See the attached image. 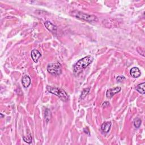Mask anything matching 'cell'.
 Segmentation results:
<instances>
[{
    "mask_svg": "<svg viewBox=\"0 0 145 145\" xmlns=\"http://www.w3.org/2000/svg\"><path fill=\"white\" fill-rule=\"evenodd\" d=\"M83 130H84V133H86V134H88V135H90V131H89V130H88V129L87 128H84V129H83Z\"/></svg>",
    "mask_w": 145,
    "mask_h": 145,
    "instance_id": "17",
    "label": "cell"
},
{
    "mask_svg": "<svg viewBox=\"0 0 145 145\" xmlns=\"http://www.w3.org/2000/svg\"><path fill=\"white\" fill-rule=\"evenodd\" d=\"M44 26L45 27L47 28L48 30L52 32V33H56L57 31V27L55 25L52 23L50 21H46L44 23Z\"/></svg>",
    "mask_w": 145,
    "mask_h": 145,
    "instance_id": "6",
    "label": "cell"
},
{
    "mask_svg": "<svg viewBox=\"0 0 145 145\" xmlns=\"http://www.w3.org/2000/svg\"><path fill=\"white\" fill-rule=\"evenodd\" d=\"M94 58L91 56H87L79 60L73 66V71L74 73H79L82 70L87 68L91 63L93 62Z\"/></svg>",
    "mask_w": 145,
    "mask_h": 145,
    "instance_id": "1",
    "label": "cell"
},
{
    "mask_svg": "<svg viewBox=\"0 0 145 145\" xmlns=\"http://www.w3.org/2000/svg\"><path fill=\"white\" fill-rule=\"evenodd\" d=\"M51 112L48 109H46L45 111V119L47 122H48L51 120Z\"/></svg>",
    "mask_w": 145,
    "mask_h": 145,
    "instance_id": "12",
    "label": "cell"
},
{
    "mask_svg": "<svg viewBox=\"0 0 145 145\" xmlns=\"http://www.w3.org/2000/svg\"><path fill=\"white\" fill-rule=\"evenodd\" d=\"M125 80V78L124 76H118L116 78V81L119 82H123Z\"/></svg>",
    "mask_w": 145,
    "mask_h": 145,
    "instance_id": "16",
    "label": "cell"
},
{
    "mask_svg": "<svg viewBox=\"0 0 145 145\" xmlns=\"http://www.w3.org/2000/svg\"><path fill=\"white\" fill-rule=\"evenodd\" d=\"M141 120L139 119V118H137V119H136L134 121V126L137 128H139L141 126Z\"/></svg>",
    "mask_w": 145,
    "mask_h": 145,
    "instance_id": "15",
    "label": "cell"
},
{
    "mask_svg": "<svg viewBox=\"0 0 145 145\" xmlns=\"http://www.w3.org/2000/svg\"><path fill=\"white\" fill-rule=\"evenodd\" d=\"M121 88L120 87H116L113 88L108 89L106 93L107 97L109 99L112 98L115 94L119 93V92L121 91Z\"/></svg>",
    "mask_w": 145,
    "mask_h": 145,
    "instance_id": "5",
    "label": "cell"
},
{
    "mask_svg": "<svg viewBox=\"0 0 145 145\" xmlns=\"http://www.w3.org/2000/svg\"><path fill=\"white\" fill-rule=\"evenodd\" d=\"M144 82H143L142 83H141L140 84L138 85V86L136 88L137 91L140 93V94H141L142 95H144Z\"/></svg>",
    "mask_w": 145,
    "mask_h": 145,
    "instance_id": "11",
    "label": "cell"
},
{
    "mask_svg": "<svg viewBox=\"0 0 145 145\" xmlns=\"http://www.w3.org/2000/svg\"><path fill=\"white\" fill-rule=\"evenodd\" d=\"M111 122H105V123H103L101 125V129L104 133H107L110 131L111 127Z\"/></svg>",
    "mask_w": 145,
    "mask_h": 145,
    "instance_id": "9",
    "label": "cell"
},
{
    "mask_svg": "<svg viewBox=\"0 0 145 145\" xmlns=\"http://www.w3.org/2000/svg\"><path fill=\"white\" fill-rule=\"evenodd\" d=\"M31 54V57L33 61H34L35 62H36H36H38V60L41 56L40 52L38 51V50H36V49L32 50Z\"/></svg>",
    "mask_w": 145,
    "mask_h": 145,
    "instance_id": "7",
    "label": "cell"
},
{
    "mask_svg": "<svg viewBox=\"0 0 145 145\" xmlns=\"http://www.w3.org/2000/svg\"><path fill=\"white\" fill-rule=\"evenodd\" d=\"M1 117H3V115H2V114H1Z\"/></svg>",
    "mask_w": 145,
    "mask_h": 145,
    "instance_id": "19",
    "label": "cell"
},
{
    "mask_svg": "<svg viewBox=\"0 0 145 145\" xmlns=\"http://www.w3.org/2000/svg\"><path fill=\"white\" fill-rule=\"evenodd\" d=\"M130 74L132 77L138 78L141 75V71L138 68L134 67L130 69Z\"/></svg>",
    "mask_w": 145,
    "mask_h": 145,
    "instance_id": "8",
    "label": "cell"
},
{
    "mask_svg": "<svg viewBox=\"0 0 145 145\" xmlns=\"http://www.w3.org/2000/svg\"><path fill=\"white\" fill-rule=\"evenodd\" d=\"M72 15L78 19H82L88 22H96L98 21V19L95 15H90L81 11H74L72 12Z\"/></svg>",
    "mask_w": 145,
    "mask_h": 145,
    "instance_id": "3",
    "label": "cell"
},
{
    "mask_svg": "<svg viewBox=\"0 0 145 145\" xmlns=\"http://www.w3.org/2000/svg\"><path fill=\"white\" fill-rule=\"evenodd\" d=\"M22 82L23 86L25 88H27L31 84V79L28 76L25 75V76L23 77L22 80Z\"/></svg>",
    "mask_w": 145,
    "mask_h": 145,
    "instance_id": "10",
    "label": "cell"
},
{
    "mask_svg": "<svg viewBox=\"0 0 145 145\" xmlns=\"http://www.w3.org/2000/svg\"><path fill=\"white\" fill-rule=\"evenodd\" d=\"M48 71L51 74L55 75H59L61 74L62 69L60 63L50 64L47 67Z\"/></svg>",
    "mask_w": 145,
    "mask_h": 145,
    "instance_id": "4",
    "label": "cell"
},
{
    "mask_svg": "<svg viewBox=\"0 0 145 145\" xmlns=\"http://www.w3.org/2000/svg\"><path fill=\"white\" fill-rule=\"evenodd\" d=\"M23 141L25 142H26V143H31L32 142V137L31 134H29L27 137H23Z\"/></svg>",
    "mask_w": 145,
    "mask_h": 145,
    "instance_id": "14",
    "label": "cell"
},
{
    "mask_svg": "<svg viewBox=\"0 0 145 145\" xmlns=\"http://www.w3.org/2000/svg\"><path fill=\"white\" fill-rule=\"evenodd\" d=\"M89 92H90V88H84V90L82 91V94H81V95L80 96V98L82 99H83L85 98V97L87 96Z\"/></svg>",
    "mask_w": 145,
    "mask_h": 145,
    "instance_id": "13",
    "label": "cell"
},
{
    "mask_svg": "<svg viewBox=\"0 0 145 145\" xmlns=\"http://www.w3.org/2000/svg\"><path fill=\"white\" fill-rule=\"evenodd\" d=\"M47 90L49 93L56 95L61 100L64 101H67L69 100V95L66 92L61 88H58L57 87H54L52 86H47Z\"/></svg>",
    "mask_w": 145,
    "mask_h": 145,
    "instance_id": "2",
    "label": "cell"
},
{
    "mask_svg": "<svg viewBox=\"0 0 145 145\" xmlns=\"http://www.w3.org/2000/svg\"><path fill=\"white\" fill-rule=\"evenodd\" d=\"M109 104H110V103H108V102H105V103H104L103 104V107H106V106H108Z\"/></svg>",
    "mask_w": 145,
    "mask_h": 145,
    "instance_id": "18",
    "label": "cell"
}]
</instances>
